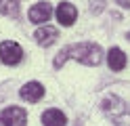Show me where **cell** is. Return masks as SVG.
<instances>
[{
  "mask_svg": "<svg viewBox=\"0 0 130 126\" xmlns=\"http://www.w3.org/2000/svg\"><path fill=\"white\" fill-rule=\"evenodd\" d=\"M23 57V48L13 40L0 42V61L4 65H17Z\"/></svg>",
  "mask_w": 130,
  "mask_h": 126,
  "instance_id": "3957f363",
  "label": "cell"
},
{
  "mask_svg": "<svg viewBox=\"0 0 130 126\" xmlns=\"http://www.w3.org/2000/svg\"><path fill=\"white\" fill-rule=\"evenodd\" d=\"M57 19H59L61 25H65V27H69V25H74L76 21V17H78V11H76V6L71 4V2H61L59 6H57Z\"/></svg>",
  "mask_w": 130,
  "mask_h": 126,
  "instance_id": "5b68a950",
  "label": "cell"
},
{
  "mask_svg": "<svg viewBox=\"0 0 130 126\" xmlns=\"http://www.w3.org/2000/svg\"><path fill=\"white\" fill-rule=\"evenodd\" d=\"M67 61H80L84 65H99L103 61V48L96 42H80V44H69L63 50H59L55 57V67H61Z\"/></svg>",
  "mask_w": 130,
  "mask_h": 126,
  "instance_id": "6da1fadb",
  "label": "cell"
},
{
  "mask_svg": "<svg viewBox=\"0 0 130 126\" xmlns=\"http://www.w3.org/2000/svg\"><path fill=\"white\" fill-rule=\"evenodd\" d=\"M19 95H21V99L29 101V103H38V101L44 97V86L40 82H27V84L21 86Z\"/></svg>",
  "mask_w": 130,
  "mask_h": 126,
  "instance_id": "8992f818",
  "label": "cell"
},
{
  "mask_svg": "<svg viewBox=\"0 0 130 126\" xmlns=\"http://www.w3.org/2000/svg\"><path fill=\"white\" fill-rule=\"evenodd\" d=\"M107 65L111 67L113 72H122L126 67V55H124V50L118 48V46L109 48V53H107Z\"/></svg>",
  "mask_w": 130,
  "mask_h": 126,
  "instance_id": "9c48e42d",
  "label": "cell"
},
{
  "mask_svg": "<svg viewBox=\"0 0 130 126\" xmlns=\"http://www.w3.org/2000/svg\"><path fill=\"white\" fill-rule=\"evenodd\" d=\"M0 13L6 17L19 15V0H0Z\"/></svg>",
  "mask_w": 130,
  "mask_h": 126,
  "instance_id": "8fae6325",
  "label": "cell"
},
{
  "mask_svg": "<svg viewBox=\"0 0 130 126\" xmlns=\"http://www.w3.org/2000/svg\"><path fill=\"white\" fill-rule=\"evenodd\" d=\"M42 124L44 126H65L67 124V118L59 109H46L42 114Z\"/></svg>",
  "mask_w": 130,
  "mask_h": 126,
  "instance_id": "30bf717a",
  "label": "cell"
},
{
  "mask_svg": "<svg viewBox=\"0 0 130 126\" xmlns=\"http://www.w3.org/2000/svg\"><path fill=\"white\" fill-rule=\"evenodd\" d=\"M57 38H59V32L53 25H42V27H38L34 32V40L40 46H51L53 42H57Z\"/></svg>",
  "mask_w": 130,
  "mask_h": 126,
  "instance_id": "52a82bcc",
  "label": "cell"
},
{
  "mask_svg": "<svg viewBox=\"0 0 130 126\" xmlns=\"http://www.w3.org/2000/svg\"><path fill=\"white\" fill-rule=\"evenodd\" d=\"M27 122V114L23 107L11 105L0 111V126H25Z\"/></svg>",
  "mask_w": 130,
  "mask_h": 126,
  "instance_id": "7a4b0ae2",
  "label": "cell"
},
{
  "mask_svg": "<svg viewBox=\"0 0 130 126\" xmlns=\"http://www.w3.org/2000/svg\"><path fill=\"white\" fill-rule=\"evenodd\" d=\"M128 40H130V32H128Z\"/></svg>",
  "mask_w": 130,
  "mask_h": 126,
  "instance_id": "5bb4252c",
  "label": "cell"
},
{
  "mask_svg": "<svg viewBox=\"0 0 130 126\" xmlns=\"http://www.w3.org/2000/svg\"><path fill=\"white\" fill-rule=\"evenodd\" d=\"M116 2L120 6H124V8H130V0H116Z\"/></svg>",
  "mask_w": 130,
  "mask_h": 126,
  "instance_id": "4fadbf2b",
  "label": "cell"
},
{
  "mask_svg": "<svg viewBox=\"0 0 130 126\" xmlns=\"http://www.w3.org/2000/svg\"><path fill=\"white\" fill-rule=\"evenodd\" d=\"M53 15V6L51 2H36L34 6L29 8V21L31 23H46Z\"/></svg>",
  "mask_w": 130,
  "mask_h": 126,
  "instance_id": "277c9868",
  "label": "cell"
},
{
  "mask_svg": "<svg viewBox=\"0 0 130 126\" xmlns=\"http://www.w3.org/2000/svg\"><path fill=\"white\" fill-rule=\"evenodd\" d=\"M113 126H130V111L118 116L116 120H113Z\"/></svg>",
  "mask_w": 130,
  "mask_h": 126,
  "instance_id": "7c38bea8",
  "label": "cell"
},
{
  "mask_svg": "<svg viewBox=\"0 0 130 126\" xmlns=\"http://www.w3.org/2000/svg\"><path fill=\"white\" fill-rule=\"evenodd\" d=\"M101 107H103V111H105V114H109V116L113 118V120H116L118 116H122V114H126V111H128L126 103H124L120 97H107V99L101 103Z\"/></svg>",
  "mask_w": 130,
  "mask_h": 126,
  "instance_id": "ba28073f",
  "label": "cell"
}]
</instances>
